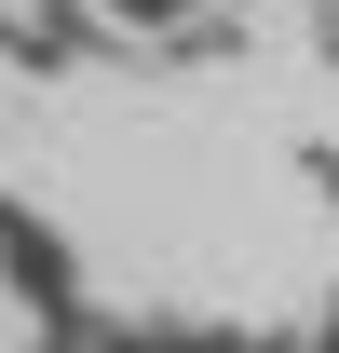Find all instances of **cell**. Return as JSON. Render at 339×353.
<instances>
[{"label":"cell","mask_w":339,"mask_h":353,"mask_svg":"<svg viewBox=\"0 0 339 353\" xmlns=\"http://www.w3.org/2000/svg\"><path fill=\"white\" fill-rule=\"evenodd\" d=\"M95 14H109V28H204L217 0H95Z\"/></svg>","instance_id":"cell-1"}]
</instances>
